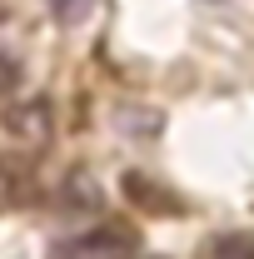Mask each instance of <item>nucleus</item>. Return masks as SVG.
<instances>
[{
    "label": "nucleus",
    "instance_id": "nucleus-1",
    "mask_svg": "<svg viewBox=\"0 0 254 259\" xmlns=\"http://www.w3.org/2000/svg\"><path fill=\"white\" fill-rule=\"evenodd\" d=\"M0 135L25 155V160H35V155H45L50 150V140H55V115H50V100H15V105H5L0 110Z\"/></svg>",
    "mask_w": 254,
    "mask_h": 259
},
{
    "label": "nucleus",
    "instance_id": "nucleus-2",
    "mask_svg": "<svg viewBox=\"0 0 254 259\" xmlns=\"http://www.w3.org/2000/svg\"><path fill=\"white\" fill-rule=\"evenodd\" d=\"M135 249H140V239L130 225H100L90 234L60 244V259H135Z\"/></svg>",
    "mask_w": 254,
    "mask_h": 259
},
{
    "label": "nucleus",
    "instance_id": "nucleus-3",
    "mask_svg": "<svg viewBox=\"0 0 254 259\" xmlns=\"http://www.w3.org/2000/svg\"><path fill=\"white\" fill-rule=\"evenodd\" d=\"M60 204L75 209V214H90V209H100V185L85 169H70V180H65V190H60Z\"/></svg>",
    "mask_w": 254,
    "mask_h": 259
},
{
    "label": "nucleus",
    "instance_id": "nucleus-4",
    "mask_svg": "<svg viewBox=\"0 0 254 259\" xmlns=\"http://www.w3.org/2000/svg\"><path fill=\"white\" fill-rule=\"evenodd\" d=\"M209 259H254V229H239V234H224L209 244Z\"/></svg>",
    "mask_w": 254,
    "mask_h": 259
},
{
    "label": "nucleus",
    "instance_id": "nucleus-5",
    "mask_svg": "<svg viewBox=\"0 0 254 259\" xmlns=\"http://www.w3.org/2000/svg\"><path fill=\"white\" fill-rule=\"evenodd\" d=\"M20 194H25V180H20V169L0 160V209H10V204H20Z\"/></svg>",
    "mask_w": 254,
    "mask_h": 259
},
{
    "label": "nucleus",
    "instance_id": "nucleus-6",
    "mask_svg": "<svg viewBox=\"0 0 254 259\" xmlns=\"http://www.w3.org/2000/svg\"><path fill=\"white\" fill-rule=\"evenodd\" d=\"M45 5L55 10V20H60V25H80V20L95 10V0H45Z\"/></svg>",
    "mask_w": 254,
    "mask_h": 259
},
{
    "label": "nucleus",
    "instance_id": "nucleus-7",
    "mask_svg": "<svg viewBox=\"0 0 254 259\" xmlns=\"http://www.w3.org/2000/svg\"><path fill=\"white\" fill-rule=\"evenodd\" d=\"M125 194H130V199H145V204H150V199H159V204H170V214H175V199L159 190V185H145L140 175H125Z\"/></svg>",
    "mask_w": 254,
    "mask_h": 259
},
{
    "label": "nucleus",
    "instance_id": "nucleus-8",
    "mask_svg": "<svg viewBox=\"0 0 254 259\" xmlns=\"http://www.w3.org/2000/svg\"><path fill=\"white\" fill-rule=\"evenodd\" d=\"M15 80H20V65L10 60V55H0V95H5V90H15Z\"/></svg>",
    "mask_w": 254,
    "mask_h": 259
}]
</instances>
